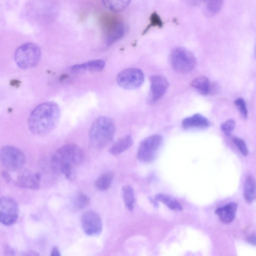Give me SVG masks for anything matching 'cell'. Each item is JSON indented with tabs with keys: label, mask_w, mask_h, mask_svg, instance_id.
Masks as SVG:
<instances>
[{
	"label": "cell",
	"mask_w": 256,
	"mask_h": 256,
	"mask_svg": "<svg viewBox=\"0 0 256 256\" xmlns=\"http://www.w3.org/2000/svg\"><path fill=\"white\" fill-rule=\"evenodd\" d=\"M104 6L114 12H120L125 9L131 0H102Z\"/></svg>",
	"instance_id": "7402d4cb"
},
{
	"label": "cell",
	"mask_w": 256,
	"mask_h": 256,
	"mask_svg": "<svg viewBox=\"0 0 256 256\" xmlns=\"http://www.w3.org/2000/svg\"><path fill=\"white\" fill-rule=\"evenodd\" d=\"M81 225L84 232L88 236L99 235L102 230L101 218L96 213L92 211H87L82 214Z\"/></svg>",
	"instance_id": "30bf717a"
},
{
	"label": "cell",
	"mask_w": 256,
	"mask_h": 256,
	"mask_svg": "<svg viewBox=\"0 0 256 256\" xmlns=\"http://www.w3.org/2000/svg\"><path fill=\"white\" fill-rule=\"evenodd\" d=\"M244 196L245 200L248 203L252 202L256 197V186L255 182L250 176L246 178L244 188Z\"/></svg>",
	"instance_id": "ac0fdd59"
},
{
	"label": "cell",
	"mask_w": 256,
	"mask_h": 256,
	"mask_svg": "<svg viewBox=\"0 0 256 256\" xmlns=\"http://www.w3.org/2000/svg\"><path fill=\"white\" fill-rule=\"evenodd\" d=\"M210 126L209 120L200 114H196L184 118L182 126L184 129H205Z\"/></svg>",
	"instance_id": "5bb4252c"
},
{
	"label": "cell",
	"mask_w": 256,
	"mask_h": 256,
	"mask_svg": "<svg viewBox=\"0 0 256 256\" xmlns=\"http://www.w3.org/2000/svg\"><path fill=\"white\" fill-rule=\"evenodd\" d=\"M6 252H7V254L8 255H12L14 254L12 253H14V251L12 248H9L8 246H7L6 248V250H5Z\"/></svg>",
	"instance_id": "d6a6232c"
},
{
	"label": "cell",
	"mask_w": 256,
	"mask_h": 256,
	"mask_svg": "<svg viewBox=\"0 0 256 256\" xmlns=\"http://www.w3.org/2000/svg\"><path fill=\"white\" fill-rule=\"evenodd\" d=\"M126 31V24L122 21L114 20L108 24L106 30L104 35L105 43L110 46L121 39Z\"/></svg>",
	"instance_id": "7c38bea8"
},
{
	"label": "cell",
	"mask_w": 256,
	"mask_h": 256,
	"mask_svg": "<svg viewBox=\"0 0 256 256\" xmlns=\"http://www.w3.org/2000/svg\"><path fill=\"white\" fill-rule=\"evenodd\" d=\"M105 66V62L102 60H90L82 64L74 65L72 68L74 72H96L102 70Z\"/></svg>",
	"instance_id": "9a60e30c"
},
{
	"label": "cell",
	"mask_w": 256,
	"mask_h": 256,
	"mask_svg": "<svg viewBox=\"0 0 256 256\" xmlns=\"http://www.w3.org/2000/svg\"><path fill=\"white\" fill-rule=\"evenodd\" d=\"M192 86L202 94L206 95L209 93L210 82L205 76L196 78L192 82Z\"/></svg>",
	"instance_id": "44dd1931"
},
{
	"label": "cell",
	"mask_w": 256,
	"mask_h": 256,
	"mask_svg": "<svg viewBox=\"0 0 256 256\" xmlns=\"http://www.w3.org/2000/svg\"><path fill=\"white\" fill-rule=\"evenodd\" d=\"M232 140L242 154L244 156H246L248 154V150L244 141L238 137H234Z\"/></svg>",
	"instance_id": "484cf974"
},
{
	"label": "cell",
	"mask_w": 256,
	"mask_h": 256,
	"mask_svg": "<svg viewBox=\"0 0 256 256\" xmlns=\"http://www.w3.org/2000/svg\"><path fill=\"white\" fill-rule=\"evenodd\" d=\"M40 174L30 170L20 172L16 179L17 184L24 188L37 190L40 186Z\"/></svg>",
	"instance_id": "8fae6325"
},
{
	"label": "cell",
	"mask_w": 256,
	"mask_h": 256,
	"mask_svg": "<svg viewBox=\"0 0 256 256\" xmlns=\"http://www.w3.org/2000/svg\"><path fill=\"white\" fill-rule=\"evenodd\" d=\"M41 56L40 47L36 44L27 42L20 46L16 50L14 60L18 66L28 69L36 66Z\"/></svg>",
	"instance_id": "5b68a950"
},
{
	"label": "cell",
	"mask_w": 256,
	"mask_h": 256,
	"mask_svg": "<svg viewBox=\"0 0 256 256\" xmlns=\"http://www.w3.org/2000/svg\"><path fill=\"white\" fill-rule=\"evenodd\" d=\"M248 242L254 246H256V235L255 234H251L247 238Z\"/></svg>",
	"instance_id": "f1b7e54d"
},
{
	"label": "cell",
	"mask_w": 256,
	"mask_h": 256,
	"mask_svg": "<svg viewBox=\"0 0 256 256\" xmlns=\"http://www.w3.org/2000/svg\"><path fill=\"white\" fill-rule=\"evenodd\" d=\"M150 98L152 102L156 101L166 92L168 87V82L162 76L154 75L150 78Z\"/></svg>",
	"instance_id": "4fadbf2b"
},
{
	"label": "cell",
	"mask_w": 256,
	"mask_h": 256,
	"mask_svg": "<svg viewBox=\"0 0 256 256\" xmlns=\"http://www.w3.org/2000/svg\"><path fill=\"white\" fill-rule=\"evenodd\" d=\"M237 208L238 204L236 203L230 202L216 209L215 213L222 222L224 224H228L234 218Z\"/></svg>",
	"instance_id": "2e32d148"
},
{
	"label": "cell",
	"mask_w": 256,
	"mask_h": 256,
	"mask_svg": "<svg viewBox=\"0 0 256 256\" xmlns=\"http://www.w3.org/2000/svg\"><path fill=\"white\" fill-rule=\"evenodd\" d=\"M51 256H60V252L58 250L54 247L52 248L51 252Z\"/></svg>",
	"instance_id": "4dcf8cb0"
},
{
	"label": "cell",
	"mask_w": 256,
	"mask_h": 256,
	"mask_svg": "<svg viewBox=\"0 0 256 256\" xmlns=\"http://www.w3.org/2000/svg\"><path fill=\"white\" fill-rule=\"evenodd\" d=\"M188 4L194 6L200 4L202 0H184Z\"/></svg>",
	"instance_id": "f546056e"
},
{
	"label": "cell",
	"mask_w": 256,
	"mask_h": 256,
	"mask_svg": "<svg viewBox=\"0 0 256 256\" xmlns=\"http://www.w3.org/2000/svg\"><path fill=\"white\" fill-rule=\"evenodd\" d=\"M235 122L233 120H229L222 124L221 128L226 135L229 136L235 127Z\"/></svg>",
	"instance_id": "83f0119b"
},
{
	"label": "cell",
	"mask_w": 256,
	"mask_h": 256,
	"mask_svg": "<svg viewBox=\"0 0 256 256\" xmlns=\"http://www.w3.org/2000/svg\"><path fill=\"white\" fill-rule=\"evenodd\" d=\"M224 0H206V10L210 15L216 14L222 8Z\"/></svg>",
	"instance_id": "d4e9b609"
},
{
	"label": "cell",
	"mask_w": 256,
	"mask_h": 256,
	"mask_svg": "<svg viewBox=\"0 0 256 256\" xmlns=\"http://www.w3.org/2000/svg\"><path fill=\"white\" fill-rule=\"evenodd\" d=\"M2 176L7 182H10V175L7 172L4 171L2 172Z\"/></svg>",
	"instance_id": "1f68e13d"
},
{
	"label": "cell",
	"mask_w": 256,
	"mask_h": 256,
	"mask_svg": "<svg viewBox=\"0 0 256 256\" xmlns=\"http://www.w3.org/2000/svg\"><path fill=\"white\" fill-rule=\"evenodd\" d=\"M113 174L112 173H105L96 180L95 182L96 188L99 190H106L110 188L112 181Z\"/></svg>",
	"instance_id": "603a6c76"
},
{
	"label": "cell",
	"mask_w": 256,
	"mask_h": 256,
	"mask_svg": "<svg viewBox=\"0 0 256 256\" xmlns=\"http://www.w3.org/2000/svg\"><path fill=\"white\" fill-rule=\"evenodd\" d=\"M60 111L53 102L38 105L30 113L28 124L30 132L36 135H43L51 132L58 124Z\"/></svg>",
	"instance_id": "6da1fadb"
},
{
	"label": "cell",
	"mask_w": 256,
	"mask_h": 256,
	"mask_svg": "<svg viewBox=\"0 0 256 256\" xmlns=\"http://www.w3.org/2000/svg\"><path fill=\"white\" fill-rule=\"evenodd\" d=\"M88 198L82 192H78L72 199V205L74 208L81 210L85 208L88 204Z\"/></svg>",
	"instance_id": "cb8c5ba5"
},
{
	"label": "cell",
	"mask_w": 256,
	"mask_h": 256,
	"mask_svg": "<svg viewBox=\"0 0 256 256\" xmlns=\"http://www.w3.org/2000/svg\"><path fill=\"white\" fill-rule=\"evenodd\" d=\"M144 80L143 72L137 68H126L119 72L116 77L118 86L126 90H134L140 88Z\"/></svg>",
	"instance_id": "ba28073f"
},
{
	"label": "cell",
	"mask_w": 256,
	"mask_h": 256,
	"mask_svg": "<svg viewBox=\"0 0 256 256\" xmlns=\"http://www.w3.org/2000/svg\"><path fill=\"white\" fill-rule=\"evenodd\" d=\"M132 142L130 136H125L116 142L110 148L109 152L113 155L120 154L128 150L132 146Z\"/></svg>",
	"instance_id": "e0dca14e"
},
{
	"label": "cell",
	"mask_w": 256,
	"mask_h": 256,
	"mask_svg": "<svg viewBox=\"0 0 256 256\" xmlns=\"http://www.w3.org/2000/svg\"><path fill=\"white\" fill-rule=\"evenodd\" d=\"M234 104L242 116L246 118L248 115V111L244 100L242 98H238L235 100Z\"/></svg>",
	"instance_id": "4316f807"
},
{
	"label": "cell",
	"mask_w": 256,
	"mask_h": 256,
	"mask_svg": "<svg viewBox=\"0 0 256 256\" xmlns=\"http://www.w3.org/2000/svg\"><path fill=\"white\" fill-rule=\"evenodd\" d=\"M155 200L160 201L172 210L180 211L182 209L181 204L176 200L168 194H158L156 195Z\"/></svg>",
	"instance_id": "d6986e66"
},
{
	"label": "cell",
	"mask_w": 256,
	"mask_h": 256,
	"mask_svg": "<svg viewBox=\"0 0 256 256\" xmlns=\"http://www.w3.org/2000/svg\"><path fill=\"white\" fill-rule=\"evenodd\" d=\"M26 162L24 154L20 149L12 146H5L0 149V162L7 170H20Z\"/></svg>",
	"instance_id": "52a82bcc"
},
{
	"label": "cell",
	"mask_w": 256,
	"mask_h": 256,
	"mask_svg": "<svg viewBox=\"0 0 256 256\" xmlns=\"http://www.w3.org/2000/svg\"><path fill=\"white\" fill-rule=\"evenodd\" d=\"M115 131V124L111 118L106 116L98 118L90 128L91 144L98 149L106 147L112 141Z\"/></svg>",
	"instance_id": "3957f363"
},
{
	"label": "cell",
	"mask_w": 256,
	"mask_h": 256,
	"mask_svg": "<svg viewBox=\"0 0 256 256\" xmlns=\"http://www.w3.org/2000/svg\"><path fill=\"white\" fill-rule=\"evenodd\" d=\"M173 69L180 74H187L196 67L197 61L193 53L186 48L178 47L174 48L170 56Z\"/></svg>",
	"instance_id": "277c9868"
},
{
	"label": "cell",
	"mask_w": 256,
	"mask_h": 256,
	"mask_svg": "<svg viewBox=\"0 0 256 256\" xmlns=\"http://www.w3.org/2000/svg\"><path fill=\"white\" fill-rule=\"evenodd\" d=\"M19 209L16 202L12 197L3 196L0 198V222L9 226L17 220Z\"/></svg>",
	"instance_id": "9c48e42d"
},
{
	"label": "cell",
	"mask_w": 256,
	"mask_h": 256,
	"mask_svg": "<svg viewBox=\"0 0 256 256\" xmlns=\"http://www.w3.org/2000/svg\"><path fill=\"white\" fill-rule=\"evenodd\" d=\"M122 194L126 206L129 210H132L134 203V194L133 188L130 185H125L122 188Z\"/></svg>",
	"instance_id": "ffe728a7"
},
{
	"label": "cell",
	"mask_w": 256,
	"mask_h": 256,
	"mask_svg": "<svg viewBox=\"0 0 256 256\" xmlns=\"http://www.w3.org/2000/svg\"><path fill=\"white\" fill-rule=\"evenodd\" d=\"M84 154L77 145L69 144L60 148L52 157L51 164L56 172L63 174L69 180L74 179L75 168L83 161Z\"/></svg>",
	"instance_id": "7a4b0ae2"
},
{
	"label": "cell",
	"mask_w": 256,
	"mask_h": 256,
	"mask_svg": "<svg viewBox=\"0 0 256 256\" xmlns=\"http://www.w3.org/2000/svg\"><path fill=\"white\" fill-rule=\"evenodd\" d=\"M162 142V137L158 134L151 135L140 143L137 150L138 160L144 163H150L156 158Z\"/></svg>",
	"instance_id": "8992f818"
}]
</instances>
